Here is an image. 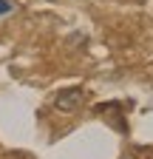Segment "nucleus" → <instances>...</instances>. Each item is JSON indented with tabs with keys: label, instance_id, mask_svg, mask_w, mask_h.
Instances as JSON below:
<instances>
[{
	"label": "nucleus",
	"instance_id": "7ed1b4c3",
	"mask_svg": "<svg viewBox=\"0 0 153 159\" xmlns=\"http://www.w3.org/2000/svg\"><path fill=\"white\" fill-rule=\"evenodd\" d=\"M9 11H11V3H9V0H0V17L9 14Z\"/></svg>",
	"mask_w": 153,
	"mask_h": 159
},
{
	"label": "nucleus",
	"instance_id": "f03ea898",
	"mask_svg": "<svg viewBox=\"0 0 153 159\" xmlns=\"http://www.w3.org/2000/svg\"><path fill=\"white\" fill-rule=\"evenodd\" d=\"M102 114L113 122V128H116L119 134H128V122L119 116V105H113V102H111V105H105V108H102Z\"/></svg>",
	"mask_w": 153,
	"mask_h": 159
},
{
	"label": "nucleus",
	"instance_id": "f257e3e1",
	"mask_svg": "<svg viewBox=\"0 0 153 159\" xmlns=\"http://www.w3.org/2000/svg\"><path fill=\"white\" fill-rule=\"evenodd\" d=\"M82 102H85V91H82V88H63L60 94L54 97V108H57V111H63V114L76 111Z\"/></svg>",
	"mask_w": 153,
	"mask_h": 159
},
{
	"label": "nucleus",
	"instance_id": "20e7f679",
	"mask_svg": "<svg viewBox=\"0 0 153 159\" xmlns=\"http://www.w3.org/2000/svg\"><path fill=\"white\" fill-rule=\"evenodd\" d=\"M142 156L145 159H153V148H142Z\"/></svg>",
	"mask_w": 153,
	"mask_h": 159
}]
</instances>
